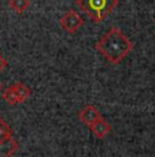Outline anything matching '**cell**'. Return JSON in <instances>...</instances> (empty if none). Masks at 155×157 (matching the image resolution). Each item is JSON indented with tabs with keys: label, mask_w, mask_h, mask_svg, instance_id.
I'll use <instances>...</instances> for the list:
<instances>
[{
	"label": "cell",
	"mask_w": 155,
	"mask_h": 157,
	"mask_svg": "<svg viewBox=\"0 0 155 157\" xmlns=\"http://www.w3.org/2000/svg\"><path fill=\"white\" fill-rule=\"evenodd\" d=\"M133 48H135V44L118 26H113L95 44V49L110 64L114 66L122 63V60L128 55H130Z\"/></svg>",
	"instance_id": "obj_1"
},
{
	"label": "cell",
	"mask_w": 155,
	"mask_h": 157,
	"mask_svg": "<svg viewBox=\"0 0 155 157\" xmlns=\"http://www.w3.org/2000/svg\"><path fill=\"white\" fill-rule=\"evenodd\" d=\"M80 10L95 23L104 22L117 8L118 0H75Z\"/></svg>",
	"instance_id": "obj_2"
},
{
	"label": "cell",
	"mask_w": 155,
	"mask_h": 157,
	"mask_svg": "<svg viewBox=\"0 0 155 157\" xmlns=\"http://www.w3.org/2000/svg\"><path fill=\"white\" fill-rule=\"evenodd\" d=\"M59 25L66 33L74 34L84 26V18L75 10H69L67 13H65L60 17Z\"/></svg>",
	"instance_id": "obj_3"
},
{
	"label": "cell",
	"mask_w": 155,
	"mask_h": 157,
	"mask_svg": "<svg viewBox=\"0 0 155 157\" xmlns=\"http://www.w3.org/2000/svg\"><path fill=\"white\" fill-rule=\"evenodd\" d=\"M88 127H89V130L92 131V134L95 135L98 140H103V138H106L111 131H113L111 124L103 116L99 117L98 120H95V122H93L92 124H89Z\"/></svg>",
	"instance_id": "obj_4"
},
{
	"label": "cell",
	"mask_w": 155,
	"mask_h": 157,
	"mask_svg": "<svg viewBox=\"0 0 155 157\" xmlns=\"http://www.w3.org/2000/svg\"><path fill=\"white\" fill-rule=\"evenodd\" d=\"M77 117L81 123L89 126V124H92L95 120H98L99 117H102V115H100V111L93 104H88L78 112Z\"/></svg>",
	"instance_id": "obj_5"
},
{
	"label": "cell",
	"mask_w": 155,
	"mask_h": 157,
	"mask_svg": "<svg viewBox=\"0 0 155 157\" xmlns=\"http://www.w3.org/2000/svg\"><path fill=\"white\" fill-rule=\"evenodd\" d=\"M18 149H19V144L14 138L7 141H0V157L13 156L18 152Z\"/></svg>",
	"instance_id": "obj_6"
},
{
	"label": "cell",
	"mask_w": 155,
	"mask_h": 157,
	"mask_svg": "<svg viewBox=\"0 0 155 157\" xmlns=\"http://www.w3.org/2000/svg\"><path fill=\"white\" fill-rule=\"evenodd\" d=\"M13 85L15 87V92H17V94H18V98H19V104L28 101L29 97L32 96V89H30L28 85H25L23 82H15Z\"/></svg>",
	"instance_id": "obj_7"
},
{
	"label": "cell",
	"mask_w": 155,
	"mask_h": 157,
	"mask_svg": "<svg viewBox=\"0 0 155 157\" xmlns=\"http://www.w3.org/2000/svg\"><path fill=\"white\" fill-rule=\"evenodd\" d=\"M8 7L15 14H23L30 8V0H10Z\"/></svg>",
	"instance_id": "obj_8"
},
{
	"label": "cell",
	"mask_w": 155,
	"mask_h": 157,
	"mask_svg": "<svg viewBox=\"0 0 155 157\" xmlns=\"http://www.w3.org/2000/svg\"><path fill=\"white\" fill-rule=\"evenodd\" d=\"M2 97L8 105H18L19 104V98H18V94H17V92H15L14 85L8 86L7 89L2 93Z\"/></svg>",
	"instance_id": "obj_9"
},
{
	"label": "cell",
	"mask_w": 155,
	"mask_h": 157,
	"mask_svg": "<svg viewBox=\"0 0 155 157\" xmlns=\"http://www.w3.org/2000/svg\"><path fill=\"white\" fill-rule=\"evenodd\" d=\"M13 138V128L3 117H0V141H7Z\"/></svg>",
	"instance_id": "obj_10"
},
{
	"label": "cell",
	"mask_w": 155,
	"mask_h": 157,
	"mask_svg": "<svg viewBox=\"0 0 155 157\" xmlns=\"http://www.w3.org/2000/svg\"><path fill=\"white\" fill-rule=\"evenodd\" d=\"M8 66V62H7V59H6L4 56L0 53V74H2L3 71H4V68Z\"/></svg>",
	"instance_id": "obj_11"
},
{
	"label": "cell",
	"mask_w": 155,
	"mask_h": 157,
	"mask_svg": "<svg viewBox=\"0 0 155 157\" xmlns=\"http://www.w3.org/2000/svg\"><path fill=\"white\" fill-rule=\"evenodd\" d=\"M0 92H2V82H0Z\"/></svg>",
	"instance_id": "obj_12"
}]
</instances>
